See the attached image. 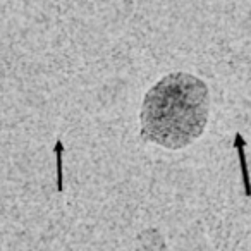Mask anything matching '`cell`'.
<instances>
[{
	"instance_id": "obj_3",
	"label": "cell",
	"mask_w": 251,
	"mask_h": 251,
	"mask_svg": "<svg viewBox=\"0 0 251 251\" xmlns=\"http://www.w3.org/2000/svg\"><path fill=\"white\" fill-rule=\"evenodd\" d=\"M62 151L64 145L60 141L55 143V155H57V191L64 189V179H62Z\"/></svg>"
},
{
	"instance_id": "obj_2",
	"label": "cell",
	"mask_w": 251,
	"mask_h": 251,
	"mask_svg": "<svg viewBox=\"0 0 251 251\" xmlns=\"http://www.w3.org/2000/svg\"><path fill=\"white\" fill-rule=\"evenodd\" d=\"M234 147L239 155L241 162V171H243V182H244V191L246 196H251V184H250V174H248V165H246V157H244V140L241 134H236V141H234Z\"/></svg>"
},
{
	"instance_id": "obj_1",
	"label": "cell",
	"mask_w": 251,
	"mask_h": 251,
	"mask_svg": "<svg viewBox=\"0 0 251 251\" xmlns=\"http://www.w3.org/2000/svg\"><path fill=\"white\" fill-rule=\"evenodd\" d=\"M210 114L205 81L171 73L148 90L140 114L141 138L167 150H181L203 134Z\"/></svg>"
}]
</instances>
